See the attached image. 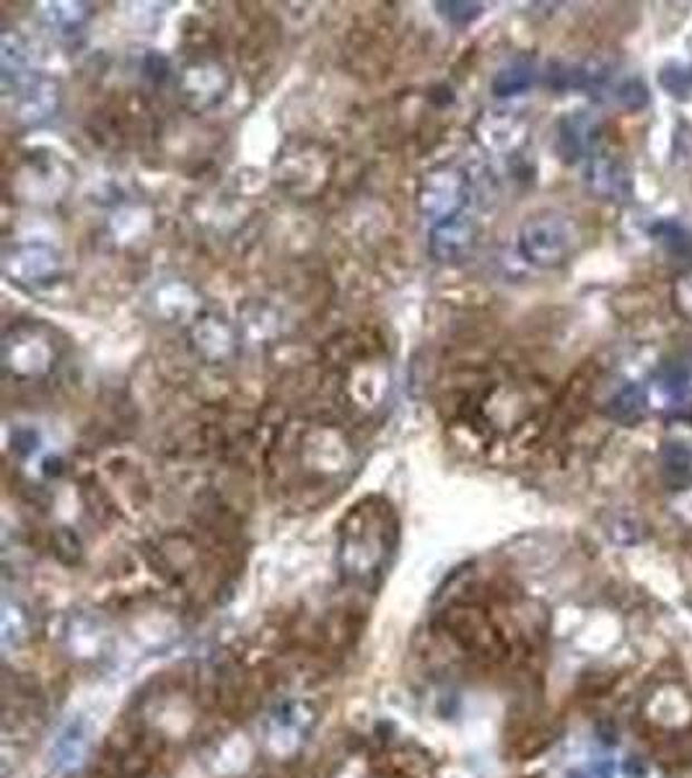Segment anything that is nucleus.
<instances>
[{
	"label": "nucleus",
	"instance_id": "obj_1",
	"mask_svg": "<svg viewBox=\"0 0 692 778\" xmlns=\"http://www.w3.org/2000/svg\"><path fill=\"white\" fill-rule=\"evenodd\" d=\"M394 519L379 498L358 504L340 527V561L353 578H371L384 571L392 555Z\"/></svg>",
	"mask_w": 692,
	"mask_h": 778
},
{
	"label": "nucleus",
	"instance_id": "obj_2",
	"mask_svg": "<svg viewBox=\"0 0 692 778\" xmlns=\"http://www.w3.org/2000/svg\"><path fill=\"white\" fill-rule=\"evenodd\" d=\"M571 244H574V236L568 232V224L558 218H535L522 232V247L537 265L561 262L571 252Z\"/></svg>",
	"mask_w": 692,
	"mask_h": 778
},
{
	"label": "nucleus",
	"instance_id": "obj_3",
	"mask_svg": "<svg viewBox=\"0 0 692 778\" xmlns=\"http://www.w3.org/2000/svg\"><path fill=\"white\" fill-rule=\"evenodd\" d=\"M371 768L384 778H436V760L420 745L397 742L371 758Z\"/></svg>",
	"mask_w": 692,
	"mask_h": 778
},
{
	"label": "nucleus",
	"instance_id": "obj_4",
	"mask_svg": "<svg viewBox=\"0 0 692 778\" xmlns=\"http://www.w3.org/2000/svg\"><path fill=\"white\" fill-rule=\"evenodd\" d=\"M455 234L449 240H433V252L444 260H457L461 255V250L469 244V226L461 218H449Z\"/></svg>",
	"mask_w": 692,
	"mask_h": 778
}]
</instances>
